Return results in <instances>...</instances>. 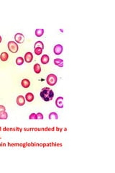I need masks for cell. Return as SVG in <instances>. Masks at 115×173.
Listing matches in <instances>:
<instances>
[{
	"label": "cell",
	"mask_w": 115,
	"mask_h": 173,
	"mask_svg": "<svg viewBox=\"0 0 115 173\" xmlns=\"http://www.w3.org/2000/svg\"><path fill=\"white\" fill-rule=\"evenodd\" d=\"M43 33H44V30L43 29L39 28V29H36V30H35V36L37 37H41V36H42Z\"/></svg>",
	"instance_id": "obj_16"
},
{
	"label": "cell",
	"mask_w": 115,
	"mask_h": 173,
	"mask_svg": "<svg viewBox=\"0 0 115 173\" xmlns=\"http://www.w3.org/2000/svg\"><path fill=\"white\" fill-rule=\"evenodd\" d=\"M1 42H2V37L0 36V43H1Z\"/></svg>",
	"instance_id": "obj_24"
},
{
	"label": "cell",
	"mask_w": 115,
	"mask_h": 173,
	"mask_svg": "<svg viewBox=\"0 0 115 173\" xmlns=\"http://www.w3.org/2000/svg\"><path fill=\"white\" fill-rule=\"evenodd\" d=\"M49 60H50L49 56H48V55H46V54L42 55V57H41V59H40L41 63H42V64H48Z\"/></svg>",
	"instance_id": "obj_9"
},
{
	"label": "cell",
	"mask_w": 115,
	"mask_h": 173,
	"mask_svg": "<svg viewBox=\"0 0 115 173\" xmlns=\"http://www.w3.org/2000/svg\"><path fill=\"white\" fill-rule=\"evenodd\" d=\"M29 119L30 120H34V119H38V117H37V114L36 113H31L30 115L29 116Z\"/></svg>",
	"instance_id": "obj_21"
},
{
	"label": "cell",
	"mask_w": 115,
	"mask_h": 173,
	"mask_svg": "<svg viewBox=\"0 0 115 173\" xmlns=\"http://www.w3.org/2000/svg\"><path fill=\"white\" fill-rule=\"evenodd\" d=\"M25 98L27 102H32L34 100V95L31 93V92H28V93L26 94Z\"/></svg>",
	"instance_id": "obj_13"
},
{
	"label": "cell",
	"mask_w": 115,
	"mask_h": 173,
	"mask_svg": "<svg viewBox=\"0 0 115 173\" xmlns=\"http://www.w3.org/2000/svg\"><path fill=\"white\" fill-rule=\"evenodd\" d=\"M58 118V114L55 112H52L49 114V119L50 120H57Z\"/></svg>",
	"instance_id": "obj_15"
},
{
	"label": "cell",
	"mask_w": 115,
	"mask_h": 173,
	"mask_svg": "<svg viewBox=\"0 0 115 173\" xmlns=\"http://www.w3.org/2000/svg\"><path fill=\"white\" fill-rule=\"evenodd\" d=\"M7 46H8V48H9V51L12 52V53H17L18 51V49H19L18 45L15 41H9V42H8Z\"/></svg>",
	"instance_id": "obj_3"
},
{
	"label": "cell",
	"mask_w": 115,
	"mask_h": 173,
	"mask_svg": "<svg viewBox=\"0 0 115 173\" xmlns=\"http://www.w3.org/2000/svg\"><path fill=\"white\" fill-rule=\"evenodd\" d=\"M58 81V77L56 75L53 74H50L49 75H48L47 78H46V82H47L48 84L50 86H54Z\"/></svg>",
	"instance_id": "obj_2"
},
{
	"label": "cell",
	"mask_w": 115,
	"mask_h": 173,
	"mask_svg": "<svg viewBox=\"0 0 115 173\" xmlns=\"http://www.w3.org/2000/svg\"><path fill=\"white\" fill-rule=\"evenodd\" d=\"M37 47H39V48H41L42 49H43V48H44L43 43H42V41H37L35 43H34V48H37Z\"/></svg>",
	"instance_id": "obj_18"
},
{
	"label": "cell",
	"mask_w": 115,
	"mask_h": 173,
	"mask_svg": "<svg viewBox=\"0 0 115 173\" xmlns=\"http://www.w3.org/2000/svg\"><path fill=\"white\" fill-rule=\"evenodd\" d=\"M53 51H54V53L55 55L61 54L63 52V46L61 44H58V45H55V47L53 48Z\"/></svg>",
	"instance_id": "obj_5"
},
{
	"label": "cell",
	"mask_w": 115,
	"mask_h": 173,
	"mask_svg": "<svg viewBox=\"0 0 115 173\" xmlns=\"http://www.w3.org/2000/svg\"><path fill=\"white\" fill-rule=\"evenodd\" d=\"M40 96L44 101L48 102V101H50L53 99L54 92L49 87H44L42 89V90L40 92Z\"/></svg>",
	"instance_id": "obj_1"
},
{
	"label": "cell",
	"mask_w": 115,
	"mask_h": 173,
	"mask_svg": "<svg viewBox=\"0 0 115 173\" xmlns=\"http://www.w3.org/2000/svg\"><path fill=\"white\" fill-rule=\"evenodd\" d=\"M36 114H37L38 119H40V120H42L43 119V115L41 113H36Z\"/></svg>",
	"instance_id": "obj_22"
},
{
	"label": "cell",
	"mask_w": 115,
	"mask_h": 173,
	"mask_svg": "<svg viewBox=\"0 0 115 173\" xmlns=\"http://www.w3.org/2000/svg\"><path fill=\"white\" fill-rule=\"evenodd\" d=\"M21 84L24 88H28L30 87V82L29 81V79H24L22 80Z\"/></svg>",
	"instance_id": "obj_10"
},
{
	"label": "cell",
	"mask_w": 115,
	"mask_h": 173,
	"mask_svg": "<svg viewBox=\"0 0 115 173\" xmlns=\"http://www.w3.org/2000/svg\"><path fill=\"white\" fill-rule=\"evenodd\" d=\"M8 58H9V55L7 52H2L0 55V59L2 61H7L8 60Z\"/></svg>",
	"instance_id": "obj_12"
},
{
	"label": "cell",
	"mask_w": 115,
	"mask_h": 173,
	"mask_svg": "<svg viewBox=\"0 0 115 173\" xmlns=\"http://www.w3.org/2000/svg\"><path fill=\"white\" fill-rule=\"evenodd\" d=\"M8 118V114L6 111L2 113L1 114H0V119L2 120H6L7 118Z\"/></svg>",
	"instance_id": "obj_19"
},
{
	"label": "cell",
	"mask_w": 115,
	"mask_h": 173,
	"mask_svg": "<svg viewBox=\"0 0 115 173\" xmlns=\"http://www.w3.org/2000/svg\"><path fill=\"white\" fill-rule=\"evenodd\" d=\"M17 104L19 106H23L25 104V98L22 95H19L17 97Z\"/></svg>",
	"instance_id": "obj_7"
},
{
	"label": "cell",
	"mask_w": 115,
	"mask_h": 173,
	"mask_svg": "<svg viewBox=\"0 0 115 173\" xmlns=\"http://www.w3.org/2000/svg\"><path fill=\"white\" fill-rule=\"evenodd\" d=\"M42 50L41 48H39V47H37V48H34V53H35L36 55L39 56L40 54H42Z\"/></svg>",
	"instance_id": "obj_20"
},
{
	"label": "cell",
	"mask_w": 115,
	"mask_h": 173,
	"mask_svg": "<svg viewBox=\"0 0 115 173\" xmlns=\"http://www.w3.org/2000/svg\"><path fill=\"white\" fill-rule=\"evenodd\" d=\"M4 111H6L5 107L3 106V105H0V114H1L2 113H3V112H4Z\"/></svg>",
	"instance_id": "obj_23"
},
{
	"label": "cell",
	"mask_w": 115,
	"mask_h": 173,
	"mask_svg": "<svg viewBox=\"0 0 115 173\" xmlns=\"http://www.w3.org/2000/svg\"><path fill=\"white\" fill-rule=\"evenodd\" d=\"M15 40L17 43H22L25 41V37L22 33H17L15 36Z\"/></svg>",
	"instance_id": "obj_4"
},
{
	"label": "cell",
	"mask_w": 115,
	"mask_h": 173,
	"mask_svg": "<svg viewBox=\"0 0 115 173\" xmlns=\"http://www.w3.org/2000/svg\"><path fill=\"white\" fill-rule=\"evenodd\" d=\"M24 61H25L24 59H23L22 57L19 56V57H18L17 59H16V64L18 66H21V65H22L23 64H24Z\"/></svg>",
	"instance_id": "obj_17"
},
{
	"label": "cell",
	"mask_w": 115,
	"mask_h": 173,
	"mask_svg": "<svg viewBox=\"0 0 115 173\" xmlns=\"http://www.w3.org/2000/svg\"><path fill=\"white\" fill-rule=\"evenodd\" d=\"M33 69H34V72H35L36 74H40V72H41V67H40V65L39 64H34V67H33Z\"/></svg>",
	"instance_id": "obj_14"
},
{
	"label": "cell",
	"mask_w": 115,
	"mask_h": 173,
	"mask_svg": "<svg viewBox=\"0 0 115 173\" xmlns=\"http://www.w3.org/2000/svg\"><path fill=\"white\" fill-rule=\"evenodd\" d=\"M54 64L55 65L59 66V67H63V60H62L61 59H54Z\"/></svg>",
	"instance_id": "obj_11"
},
{
	"label": "cell",
	"mask_w": 115,
	"mask_h": 173,
	"mask_svg": "<svg viewBox=\"0 0 115 173\" xmlns=\"http://www.w3.org/2000/svg\"><path fill=\"white\" fill-rule=\"evenodd\" d=\"M33 59V55L31 52H27L25 55L24 57V60L27 62V63H30L32 62Z\"/></svg>",
	"instance_id": "obj_8"
},
{
	"label": "cell",
	"mask_w": 115,
	"mask_h": 173,
	"mask_svg": "<svg viewBox=\"0 0 115 173\" xmlns=\"http://www.w3.org/2000/svg\"><path fill=\"white\" fill-rule=\"evenodd\" d=\"M55 105L58 108H63V97H58L55 100Z\"/></svg>",
	"instance_id": "obj_6"
}]
</instances>
